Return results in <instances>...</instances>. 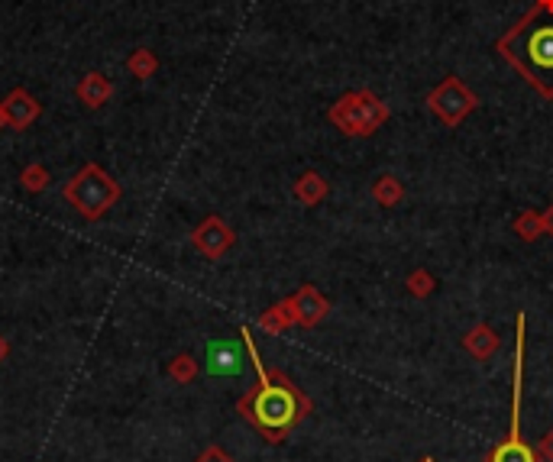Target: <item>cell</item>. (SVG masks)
I'll return each mask as SVG.
<instances>
[{
  "label": "cell",
  "mask_w": 553,
  "mask_h": 462,
  "mask_svg": "<svg viewBox=\"0 0 553 462\" xmlns=\"http://www.w3.org/2000/svg\"><path fill=\"white\" fill-rule=\"evenodd\" d=\"M240 337H243L246 349H250V362L259 375V385L252 391H246L236 408H240V414H243L269 443H281L285 440V433L291 430V427L301 424V418L311 411V401L295 388V385L288 382L281 372H269V369L262 366L259 349H256V343H252L246 327Z\"/></svg>",
  "instance_id": "obj_1"
},
{
  "label": "cell",
  "mask_w": 553,
  "mask_h": 462,
  "mask_svg": "<svg viewBox=\"0 0 553 462\" xmlns=\"http://www.w3.org/2000/svg\"><path fill=\"white\" fill-rule=\"evenodd\" d=\"M499 52L531 81L540 94L553 97V23H540L538 10H531L499 43Z\"/></svg>",
  "instance_id": "obj_2"
},
{
  "label": "cell",
  "mask_w": 553,
  "mask_h": 462,
  "mask_svg": "<svg viewBox=\"0 0 553 462\" xmlns=\"http://www.w3.org/2000/svg\"><path fill=\"white\" fill-rule=\"evenodd\" d=\"M524 337H528V320L518 314V343H515V375H511V424L509 437L489 453L486 462H540L534 447L521 440V375H524Z\"/></svg>",
  "instance_id": "obj_3"
},
{
  "label": "cell",
  "mask_w": 553,
  "mask_h": 462,
  "mask_svg": "<svg viewBox=\"0 0 553 462\" xmlns=\"http://www.w3.org/2000/svg\"><path fill=\"white\" fill-rule=\"evenodd\" d=\"M331 120L337 130H343L347 136H369L389 120L385 103L369 91H356V94L340 97L331 107Z\"/></svg>",
  "instance_id": "obj_4"
},
{
  "label": "cell",
  "mask_w": 553,
  "mask_h": 462,
  "mask_svg": "<svg viewBox=\"0 0 553 462\" xmlns=\"http://www.w3.org/2000/svg\"><path fill=\"white\" fill-rule=\"evenodd\" d=\"M65 198L72 201L88 221H97V217L117 201V184L104 175L97 165H88L82 175L72 178V184L65 188Z\"/></svg>",
  "instance_id": "obj_5"
},
{
  "label": "cell",
  "mask_w": 553,
  "mask_h": 462,
  "mask_svg": "<svg viewBox=\"0 0 553 462\" xmlns=\"http://www.w3.org/2000/svg\"><path fill=\"white\" fill-rule=\"evenodd\" d=\"M428 103H430V111H434L447 126H459L466 113H469L479 101L466 91V84L457 78V74H450V78H443L440 84L430 91Z\"/></svg>",
  "instance_id": "obj_6"
},
{
  "label": "cell",
  "mask_w": 553,
  "mask_h": 462,
  "mask_svg": "<svg viewBox=\"0 0 553 462\" xmlns=\"http://www.w3.org/2000/svg\"><path fill=\"white\" fill-rule=\"evenodd\" d=\"M246 362H250V349L246 343H233V339H217V343L207 346V359L204 369L211 375H221V378H233V375H243Z\"/></svg>",
  "instance_id": "obj_7"
},
{
  "label": "cell",
  "mask_w": 553,
  "mask_h": 462,
  "mask_svg": "<svg viewBox=\"0 0 553 462\" xmlns=\"http://www.w3.org/2000/svg\"><path fill=\"white\" fill-rule=\"evenodd\" d=\"M288 304H291L295 323H301V327H318L327 317V310H331V301L314 285H301L295 291V298H288Z\"/></svg>",
  "instance_id": "obj_8"
},
{
  "label": "cell",
  "mask_w": 553,
  "mask_h": 462,
  "mask_svg": "<svg viewBox=\"0 0 553 462\" xmlns=\"http://www.w3.org/2000/svg\"><path fill=\"white\" fill-rule=\"evenodd\" d=\"M194 246H198L204 256L221 259L223 252L233 246V230H230L221 217H207V221L198 227V233H194Z\"/></svg>",
  "instance_id": "obj_9"
},
{
  "label": "cell",
  "mask_w": 553,
  "mask_h": 462,
  "mask_svg": "<svg viewBox=\"0 0 553 462\" xmlns=\"http://www.w3.org/2000/svg\"><path fill=\"white\" fill-rule=\"evenodd\" d=\"M463 349L479 362L492 359L495 349H499V333H495L489 323H476V327L463 337Z\"/></svg>",
  "instance_id": "obj_10"
},
{
  "label": "cell",
  "mask_w": 553,
  "mask_h": 462,
  "mask_svg": "<svg viewBox=\"0 0 553 462\" xmlns=\"http://www.w3.org/2000/svg\"><path fill=\"white\" fill-rule=\"evenodd\" d=\"M295 198L308 207L321 204V201L327 198V182L318 175V172H308V175H301V182L295 184Z\"/></svg>",
  "instance_id": "obj_11"
},
{
  "label": "cell",
  "mask_w": 553,
  "mask_h": 462,
  "mask_svg": "<svg viewBox=\"0 0 553 462\" xmlns=\"http://www.w3.org/2000/svg\"><path fill=\"white\" fill-rule=\"evenodd\" d=\"M291 323H295V314H291V304L288 301L275 304L272 310H266V314L259 317V327L266 333H281V330H288Z\"/></svg>",
  "instance_id": "obj_12"
},
{
  "label": "cell",
  "mask_w": 553,
  "mask_h": 462,
  "mask_svg": "<svg viewBox=\"0 0 553 462\" xmlns=\"http://www.w3.org/2000/svg\"><path fill=\"white\" fill-rule=\"evenodd\" d=\"M372 198L379 201L382 207H395L401 198H405V188L395 175H382L376 184H372Z\"/></svg>",
  "instance_id": "obj_13"
},
{
  "label": "cell",
  "mask_w": 553,
  "mask_h": 462,
  "mask_svg": "<svg viewBox=\"0 0 553 462\" xmlns=\"http://www.w3.org/2000/svg\"><path fill=\"white\" fill-rule=\"evenodd\" d=\"M515 233L521 236V240H528V242H534L538 236H544V221H540V213H534V211L518 213Z\"/></svg>",
  "instance_id": "obj_14"
},
{
  "label": "cell",
  "mask_w": 553,
  "mask_h": 462,
  "mask_svg": "<svg viewBox=\"0 0 553 462\" xmlns=\"http://www.w3.org/2000/svg\"><path fill=\"white\" fill-rule=\"evenodd\" d=\"M169 375L182 385L194 382V378H198V362H194L192 356H175V359H172V366H169Z\"/></svg>",
  "instance_id": "obj_15"
},
{
  "label": "cell",
  "mask_w": 553,
  "mask_h": 462,
  "mask_svg": "<svg viewBox=\"0 0 553 462\" xmlns=\"http://www.w3.org/2000/svg\"><path fill=\"white\" fill-rule=\"evenodd\" d=\"M434 288H437V281H434V275H430V271L418 269V271H411V275H408V291H411L414 298H428V294H434Z\"/></svg>",
  "instance_id": "obj_16"
},
{
  "label": "cell",
  "mask_w": 553,
  "mask_h": 462,
  "mask_svg": "<svg viewBox=\"0 0 553 462\" xmlns=\"http://www.w3.org/2000/svg\"><path fill=\"white\" fill-rule=\"evenodd\" d=\"M194 462H236V459H233V456H230V453H223L221 447H207L204 453H201Z\"/></svg>",
  "instance_id": "obj_17"
},
{
  "label": "cell",
  "mask_w": 553,
  "mask_h": 462,
  "mask_svg": "<svg viewBox=\"0 0 553 462\" xmlns=\"http://www.w3.org/2000/svg\"><path fill=\"white\" fill-rule=\"evenodd\" d=\"M534 453H538L540 462H553V430L544 433V440H540L538 447H534Z\"/></svg>",
  "instance_id": "obj_18"
},
{
  "label": "cell",
  "mask_w": 553,
  "mask_h": 462,
  "mask_svg": "<svg viewBox=\"0 0 553 462\" xmlns=\"http://www.w3.org/2000/svg\"><path fill=\"white\" fill-rule=\"evenodd\" d=\"M540 221H544V233H547V236H553V204L547 207L544 213H540Z\"/></svg>",
  "instance_id": "obj_19"
},
{
  "label": "cell",
  "mask_w": 553,
  "mask_h": 462,
  "mask_svg": "<svg viewBox=\"0 0 553 462\" xmlns=\"http://www.w3.org/2000/svg\"><path fill=\"white\" fill-rule=\"evenodd\" d=\"M7 352H10V346H7V339H4V337H0V362H4V359H7Z\"/></svg>",
  "instance_id": "obj_20"
},
{
  "label": "cell",
  "mask_w": 553,
  "mask_h": 462,
  "mask_svg": "<svg viewBox=\"0 0 553 462\" xmlns=\"http://www.w3.org/2000/svg\"><path fill=\"white\" fill-rule=\"evenodd\" d=\"M538 7H540V10H553V0H540Z\"/></svg>",
  "instance_id": "obj_21"
},
{
  "label": "cell",
  "mask_w": 553,
  "mask_h": 462,
  "mask_svg": "<svg viewBox=\"0 0 553 462\" xmlns=\"http://www.w3.org/2000/svg\"><path fill=\"white\" fill-rule=\"evenodd\" d=\"M420 462H434V459H420Z\"/></svg>",
  "instance_id": "obj_22"
}]
</instances>
